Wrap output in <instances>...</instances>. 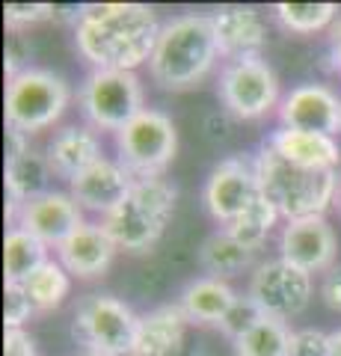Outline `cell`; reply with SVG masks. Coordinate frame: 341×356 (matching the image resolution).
I'll return each mask as SVG.
<instances>
[{
  "mask_svg": "<svg viewBox=\"0 0 341 356\" xmlns=\"http://www.w3.org/2000/svg\"><path fill=\"white\" fill-rule=\"evenodd\" d=\"M3 356H36V341L24 330L3 332Z\"/></svg>",
  "mask_w": 341,
  "mask_h": 356,
  "instance_id": "cell-33",
  "label": "cell"
},
{
  "mask_svg": "<svg viewBox=\"0 0 341 356\" xmlns=\"http://www.w3.org/2000/svg\"><path fill=\"white\" fill-rule=\"evenodd\" d=\"M48 261V247L24 229H9L3 241V276L6 282L21 285Z\"/></svg>",
  "mask_w": 341,
  "mask_h": 356,
  "instance_id": "cell-24",
  "label": "cell"
},
{
  "mask_svg": "<svg viewBox=\"0 0 341 356\" xmlns=\"http://www.w3.org/2000/svg\"><path fill=\"white\" fill-rule=\"evenodd\" d=\"M279 250L282 259L291 261L294 267H300L306 273H321L333 264L338 241L333 226L324 217H303V220H291L282 229Z\"/></svg>",
  "mask_w": 341,
  "mask_h": 356,
  "instance_id": "cell-14",
  "label": "cell"
},
{
  "mask_svg": "<svg viewBox=\"0 0 341 356\" xmlns=\"http://www.w3.org/2000/svg\"><path fill=\"white\" fill-rule=\"evenodd\" d=\"M78 356H104V353H95V350H81Z\"/></svg>",
  "mask_w": 341,
  "mask_h": 356,
  "instance_id": "cell-37",
  "label": "cell"
},
{
  "mask_svg": "<svg viewBox=\"0 0 341 356\" xmlns=\"http://www.w3.org/2000/svg\"><path fill=\"white\" fill-rule=\"evenodd\" d=\"M288 356H329V336L321 330H297L291 332Z\"/></svg>",
  "mask_w": 341,
  "mask_h": 356,
  "instance_id": "cell-32",
  "label": "cell"
},
{
  "mask_svg": "<svg viewBox=\"0 0 341 356\" xmlns=\"http://www.w3.org/2000/svg\"><path fill=\"white\" fill-rule=\"evenodd\" d=\"M172 211L175 187L167 178H140L122 202L101 217V226L119 250L146 252L163 235Z\"/></svg>",
  "mask_w": 341,
  "mask_h": 356,
  "instance_id": "cell-4",
  "label": "cell"
},
{
  "mask_svg": "<svg viewBox=\"0 0 341 356\" xmlns=\"http://www.w3.org/2000/svg\"><path fill=\"white\" fill-rule=\"evenodd\" d=\"M219 57L211 15H178L160 27L149 72L155 83L169 92L193 89L214 69Z\"/></svg>",
  "mask_w": 341,
  "mask_h": 356,
  "instance_id": "cell-2",
  "label": "cell"
},
{
  "mask_svg": "<svg viewBox=\"0 0 341 356\" xmlns=\"http://www.w3.org/2000/svg\"><path fill=\"white\" fill-rule=\"evenodd\" d=\"M53 15H57V6H51V3H6L3 6V21L13 30L39 24V21H51Z\"/></svg>",
  "mask_w": 341,
  "mask_h": 356,
  "instance_id": "cell-31",
  "label": "cell"
},
{
  "mask_svg": "<svg viewBox=\"0 0 341 356\" xmlns=\"http://www.w3.org/2000/svg\"><path fill=\"white\" fill-rule=\"evenodd\" d=\"M329 42H333V57H335V65L341 69V15L333 27H329Z\"/></svg>",
  "mask_w": 341,
  "mask_h": 356,
  "instance_id": "cell-35",
  "label": "cell"
},
{
  "mask_svg": "<svg viewBox=\"0 0 341 356\" xmlns=\"http://www.w3.org/2000/svg\"><path fill=\"white\" fill-rule=\"evenodd\" d=\"M219 98L238 119H261L279 102V81L261 57L232 60L219 74Z\"/></svg>",
  "mask_w": 341,
  "mask_h": 356,
  "instance_id": "cell-10",
  "label": "cell"
},
{
  "mask_svg": "<svg viewBox=\"0 0 341 356\" xmlns=\"http://www.w3.org/2000/svg\"><path fill=\"white\" fill-rule=\"evenodd\" d=\"M48 163L51 172H57L63 178H78L90 166H95L104 158L101 154V140L98 134L86 125H65L63 131L53 134V140L48 143Z\"/></svg>",
  "mask_w": 341,
  "mask_h": 356,
  "instance_id": "cell-18",
  "label": "cell"
},
{
  "mask_svg": "<svg viewBox=\"0 0 341 356\" xmlns=\"http://www.w3.org/2000/svg\"><path fill=\"white\" fill-rule=\"evenodd\" d=\"M36 312L30 294L24 291V285L6 282L3 285V324L6 330H21L24 321H30V315Z\"/></svg>",
  "mask_w": 341,
  "mask_h": 356,
  "instance_id": "cell-29",
  "label": "cell"
},
{
  "mask_svg": "<svg viewBox=\"0 0 341 356\" xmlns=\"http://www.w3.org/2000/svg\"><path fill=\"white\" fill-rule=\"evenodd\" d=\"M291 330L285 321L264 315L252 330L235 339V356H288Z\"/></svg>",
  "mask_w": 341,
  "mask_h": 356,
  "instance_id": "cell-25",
  "label": "cell"
},
{
  "mask_svg": "<svg viewBox=\"0 0 341 356\" xmlns=\"http://www.w3.org/2000/svg\"><path fill=\"white\" fill-rule=\"evenodd\" d=\"M51 178V163L45 154H36V152H24L18 154V158L6 161V193H9V217L18 214V208L30 202V199H36L45 191Z\"/></svg>",
  "mask_w": 341,
  "mask_h": 356,
  "instance_id": "cell-22",
  "label": "cell"
},
{
  "mask_svg": "<svg viewBox=\"0 0 341 356\" xmlns=\"http://www.w3.org/2000/svg\"><path fill=\"white\" fill-rule=\"evenodd\" d=\"M116 250L119 247L110 241L101 222H86L57 252H60V264L69 273H74L78 280H95V276L107 273Z\"/></svg>",
  "mask_w": 341,
  "mask_h": 356,
  "instance_id": "cell-17",
  "label": "cell"
},
{
  "mask_svg": "<svg viewBox=\"0 0 341 356\" xmlns=\"http://www.w3.org/2000/svg\"><path fill=\"white\" fill-rule=\"evenodd\" d=\"M140 318L122 300L110 294H86L74 309V339L83 350L104 356H131L137 341Z\"/></svg>",
  "mask_w": 341,
  "mask_h": 356,
  "instance_id": "cell-6",
  "label": "cell"
},
{
  "mask_svg": "<svg viewBox=\"0 0 341 356\" xmlns=\"http://www.w3.org/2000/svg\"><path fill=\"white\" fill-rule=\"evenodd\" d=\"M256 175L261 196L288 222L303 217H324V211L335 202L341 187L338 170H306V166L285 161L270 146L258 152Z\"/></svg>",
  "mask_w": 341,
  "mask_h": 356,
  "instance_id": "cell-3",
  "label": "cell"
},
{
  "mask_svg": "<svg viewBox=\"0 0 341 356\" xmlns=\"http://www.w3.org/2000/svg\"><path fill=\"white\" fill-rule=\"evenodd\" d=\"M199 261L214 280H228V276H238L244 273L247 267L256 261V250L240 243L238 238H232L228 232H217L202 243V252H199Z\"/></svg>",
  "mask_w": 341,
  "mask_h": 356,
  "instance_id": "cell-23",
  "label": "cell"
},
{
  "mask_svg": "<svg viewBox=\"0 0 341 356\" xmlns=\"http://www.w3.org/2000/svg\"><path fill=\"white\" fill-rule=\"evenodd\" d=\"M21 285H24V291L30 294L36 312H51V309H57L63 300H65V294H69V288H72L69 270H65L60 261H53V259H48L36 273L27 276V280L21 282Z\"/></svg>",
  "mask_w": 341,
  "mask_h": 356,
  "instance_id": "cell-26",
  "label": "cell"
},
{
  "mask_svg": "<svg viewBox=\"0 0 341 356\" xmlns=\"http://www.w3.org/2000/svg\"><path fill=\"white\" fill-rule=\"evenodd\" d=\"M214 36L219 57L244 60V57H261V48L267 42V24L258 9L252 6H219L211 15Z\"/></svg>",
  "mask_w": 341,
  "mask_h": 356,
  "instance_id": "cell-15",
  "label": "cell"
},
{
  "mask_svg": "<svg viewBox=\"0 0 341 356\" xmlns=\"http://www.w3.org/2000/svg\"><path fill=\"white\" fill-rule=\"evenodd\" d=\"M137 178L131 175L122 163L101 158L95 166H90L86 172H81L78 178L69 181V193L78 199L81 208L98 211V214H110L122 199L128 196V191L134 187Z\"/></svg>",
  "mask_w": 341,
  "mask_h": 356,
  "instance_id": "cell-16",
  "label": "cell"
},
{
  "mask_svg": "<svg viewBox=\"0 0 341 356\" xmlns=\"http://www.w3.org/2000/svg\"><path fill=\"white\" fill-rule=\"evenodd\" d=\"M187 315L181 306H158L140 318L137 341L131 356H178L187 332Z\"/></svg>",
  "mask_w": 341,
  "mask_h": 356,
  "instance_id": "cell-19",
  "label": "cell"
},
{
  "mask_svg": "<svg viewBox=\"0 0 341 356\" xmlns=\"http://www.w3.org/2000/svg\"><path fill=\"white\" fill-rule=\"evenodd\" d=\"M116 143L119 158H122L119 163L140 181V178L163 175V170L175 158V149H178V134H175V125L167 113L146 107L116 134Z\"/></svg>",
  "mask_w": 341,
  "mask_h": 356,
  "instance_id": "cell-7",
  "label": "cell"
},
{
  "mask_svg": "<svg viewBox=\"0 0 341 356\" xmlns=\"http://www.w3.org/2000/svg\"><path fill=\"white\" fill-rule=\"evenodd\" d=\"M279 119L282 128L335 137L341 131V98L329 86L303 83L282 98Z\"/></svg>",
  "mask_w": 341,
  "mask_h": 356,
  "instance_id": "cell-13",
  "label": "cell"
},
{
  "mask_svg": "<svg viewBox=\"0 0 341 356\" xmlns=\"http://www.w3.org/2000/svg\"><path fill=\"white\" fill-rule=\"evenodd\" d=\"M329 356H341V330L329 332Z\"/></svg>",
  "mask_w": 341,
  "mask_h": 356,
  "instance_id": "cell-36",
  "label": "cell"
},
{
  "mask_svg": "<svg viewBox=\"0 0 341 356\" xmlns=\"http://www.w3.org/2000/svg\"><path fill=\"white\" fill-rule=\"evenodd\" d=\"M18 229L30 232L33 238H39L45 247H63L81 226H86L83 208L78 205V199L63 191H48L36 199H30L18 208L15 214Z\"/></svg>",
  "mask_w": 341,
  "mask_h": 356,
  "instance_id": "cell-12",
  "label": "cell"
},
{
  "mask_svg": "<svg viewBox=\"0 0 341 356\" xmlns=\"http://www.w3.org/2000/svg\"><path fill=\"white\" fill-rule=\"evenodd\" d=\"M69 107V86L60 74L24 69L6 83V125L21 134H39L57 122Z\"/></svg>",
  "mask_w": 341,
  "mask_h": 356,
  "instance_id": "cell-5",
  "label": "cell"
},
{
  "mask_svg": "<svg viewBox=\"0 0 341 356\" xmlns=\"http://www.w3.org/2000/svg\"><path fill=\"white\" fill-rule=\"evenodd\" d=\"M235 303H238V294L232 291V285L226 280L205 276V280H196L184 288L178 306L187 315V321H193V324H217L219 327Z\"/></svg>",
  "mask_w": 341,
  "mask_h": 356,
  "instance_id": "cell-21",
  "label": "cell"
},
{
  "mask_svg": "<svg viewBox=\"0 0 341 356\" xmlns=\"http://www.w3.org/2000/svg\"><path fill=\"white\" fill-rule=\"evenodd\" d=\"M261 199L256 163L244 158H228L217 166L205 184V208L217 222H235L244 211Z\"/></svg>",
  "mask_w": 341,
  "mask_h": 356,
  "instance_id": "cell-11",
  "label": "cell"
},
{
  "mask_svg": "<svg viewBox=\"0 0 341 356\" xmlns=\"http://www.w3.org/2000/svg\"><path fill=\"white\" fill-rule=\"evenodd\" d=\"M261 318H264V315H261V309H258L256 303H252L249 297H238V303H235L232 309H228V315L223 318V324H219V330H223L228 339H240L247 330L256 327Z\"/></svg>",
  "mask_w": 341,
  "mask_h": 356,
  "instance_id": "cell-30",
  "label": "cell"
},
{
  "mask_svg": "<svg viewBox=\"0 0 341 356\" xmlns=\"http://www.w3.org/2000/svg\"><path fill=\"white\" fill-rule=\"evenodd\" d=\"M321 297L333 312H341V267H333L326 273V280L321 285Z\"/></svg>",
  "mask_w": 341,
  "mask_h": 356,
  "instance_id": "cell-34",
  "label": "cell"
},
{
  "mask_svg": "<svg viewBox=\"0 0 341 356\" xmlns=\"http://www.w3.org/2000/svg\"><path fill=\"white\" fill-rule=\"evenodd\" d=\"M267 146L279 152L285 161H291L306 170H338L341 166V149L335 137L326 134H306V131H291L279 128L270 137Z\"/></svg>",
  "mask_w": 341,
  "mask_h": 356,
  "instance_id": "cell-20",
  "label": "cell"
},
{
  "mask_svg": "<svg viewBox=\"0 0 341 356\" xmlns=\"http://www.w3.org/2000/svg\"><path fill=\"white\" fill-rule=\"evenodd\" d=\"M81 110L98 131H122L142 110V81L137 72L95 69L81 86Z\"/></svg>",
  "mask_w": 341,
  "mask_h": 356,
  "instance_id": "cell-8",
  "label": "cell"
},
{
  "mask_svg": "<svg viewBox=\"0 0 341 356\" xmlns=\"http://www.w3.org/2000/svg\"><path fill=\"white\" fill-rule=\"evenodd\" d=\"M160 36L151 6L142 3H86L78 9L74 42L95 69L134 72L149 63Z\"/></svg>",
  "mask_w": 341,
  "mask_h": 356,
  "instance_id": "cell-1",
  "label": "cell"
},
{
  "mask_svg": "<svg viewBox=\"0 0 341 356\" xmlns=\"http://www.w3.org/2000/svg\"><path fill=\"white\" fill-rule=\"evenodd\" d=\"M276 18L291 33H317L324 27H333L338 21L335 3H303V0H291V3H276Z\"/></svg>",
  "mask_w": 341,
  "mask_h": 356,
  "instance_id": "cell-27",
  "label": "cell"
},
{
  "mask_svg": "<svg viewBox=\"0 0 341 356\" xmlns=\"http://www.w3.org/2000/svg\"><path fill=\"white\" fill-rule=\"evenodd\" d=\"M247 297L261 309V315L288 321L294 315L309 306L312 300V273L294 267L291 261H285L282 255L273 261H264L256 267L249 280Z\"/></svg>",
  "mask_w": 341,
  "mask_h": 356,
  "instance_id": "cell-9",
  "label": "cell"
},
{
  "mask_svg": "<svg viewBox=\"0 0 341 356\" xmlns=\"http://www.w3.org/2000/svg\"><path fill=\"white\" fill-rule=\"evenodd\" d=\"M276 220H279V211L273 208L267 199H258V202H252L244 214H240L235 222H228L226 226V232L232 238H238L240 243H247V247H252V250H258L264 241H267V235H270V229L276 226Z\"/></svg>",
  "mask_w": 341,
  "mask_h": 356,
  "instance_id": "cell-28",
  "label": "cell"
}]
</instances>
